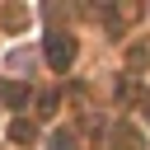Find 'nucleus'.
I'll list each match as a JSON object with an SVG mask.
<instances>
[{
  "label": "nucleus",
  "instance_id": "7ed1b4c3",
  "mask_svg": "<svg viewBox=\"0 0 150 150\" xmlns=\"http://www.w3.org/2000/svg\"><path fill=\"white\" fill-rule=\"evenodd\" d=\"M9 131H14V141H33V127H28V122H14Z\"/></svg>",
  "mask_w": 150,
  "mask_h": 150
},
{
  "label": "nucleus",
  "instance_id": "f03ea898",
  "mask_svg": "<svg viewBox=\"0 0 150 150\" xmlns=\"http://www.w3.org/2000/svg\"><path fill=\"white\" fill-rule=\"evenodd\" d=\"M0 98H5L9 108H19V103L28 98V89H23V84H0Z\"/></svg>",
  "mask_w": 150,
  "mask_h": 150
},
{
  "label": "nucleus",
  "instance_id": "f257e3e1",
  "mask_svg": "<svg viewBox=\"0 0 150 150\" xmlns=\"http://www.w3.org/2000/svg\"><path fill=\"white\" fill-rule=\"evenodd\" d=\"M47 61H52L56 70H66V66L75 61V42H70L66 33H52V38H47Z\"/></svg>",
  "mask_w": 150,
  "mask_h": 150
},
{
  "label": "nucleus",
  "instance_id": "20e7f679",
  "mask_svg": "<svg viewBox=\"0 0 150 150\" xmlns=\"http://www.w3.org/2000/svg\"><path fill=\"white\" fill-rule=\"evenodd\" d=\"M52 145H56V150H70V136H56Z\"/></svg>",
  "mask_w": 150,
  "mask_h": 150
}]
</instances>
